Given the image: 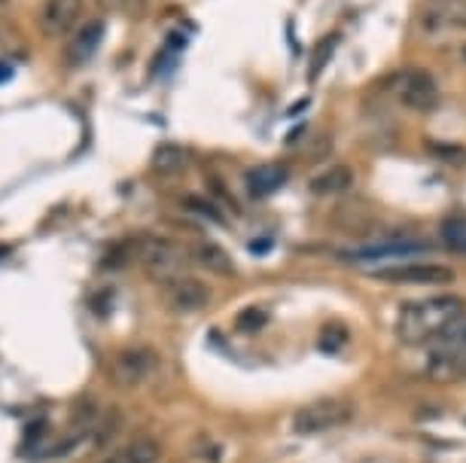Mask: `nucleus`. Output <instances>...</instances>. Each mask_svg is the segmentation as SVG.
Here are the masks:
<instances>
[{"label":"nucleus","mask_w":466,"mask_h":463,"mask_svg":"<svg viewBox=\"0 0 466 463\" xmlns=\"http://www.w3.org/2000/svg\"><path fill=\"white\" fill-rule=\"evenodd\" d=\"M463 311L466 302L461 296H433L421 302H406L397 314V339L403 345H427L448 323L457 321Z\"/></svg>","instance_id":"nucleus-1"},{"label":"nucleus","mask_w":466,"mask_h":463,"mask_svg":"<svg viewBox=\"0 0 466 463\" xmlns=\"http://www.w3.org/2000/svg\"><path fill=\"white\" fill-rule=\"evenodd\" d=\"M427 378L463 381L466 378V311L430 341Z\"/></svg>","instance_id":"nucleus-2"},{"label":"nucleus","mask_w":466,"mask_h":463,"mask_svg":"<svg viewBox=\"0 0 466 463\" xmlns=\"http://www.w3.org/2000/svg\"><path fill=\"white\" fill-rule=\"evenodd\" d=\"M353 418V405L348 399H315V403L302 405L299 412L293 414V430L299 436H315L326 433V430H335L342 424H348Z\"/></svg>","instance_id":"nucleus-3"},{"label":"nucleus","mask_w":466,"mask_h":463,"mask_svg":"<svg viewBox=\"0 0 466 463\" xmlns=\"http://www.w3.org/2000/svg\"><path fill=\"white\" fill-rule=\"evenodd\" d=\"M128 253H132V259L138 262V266L147 268L150 275H156L159 281L177 275V268L183 266V250L174 241H168V238L143 235L138 241H132V250Z\"/></svg>","instance_id":"nucleus-4"},{"label":"nucleus","mask_w":466,"mask_h":463,"mask_svg":"<svg viewBox=\"0 0 466 463\" xmlns=\"http://www.w3.org/2000/svg\"><path fill=\"white\" fill-rule=\"evenodd\" d=\"M159 369V360L152 350H143V348H125V350H116L114 360H110L107 372H110V381L123 390H132V387H141L143 381L152 378V372Z\"/></svg>","instance_id":"nucleus-5"},{"label":"nucleus","mask_w":466,"mask_h":463,"mask_svg":"<svg viewBox=\"0 0 466 463\" xmlns=\"http://www.w3.org/2000/svg\"><path fill=\"white\" fill-rule=\"evenodd\" d=\"M375 281L381 284H403V286H442L454 281V268L439 262H406L375 271Z\"/></svg>","instance_id":"nucleus-6"},{"label":"nucleus","mask_w":466,"mask_h":463,"mask_svg":"<svg viewBox=\"0 0 466 463\" xmlns=\"http://www.w3.org/2000/svg\"><path fill=\"white\" fill-rule=\"evenodd\" d=\"M397 92V101L408 110H417V113H427L439 104V86L427 70H406L403 77L393 86Z\"/></svg>","instance_id":"nucleus-7"},{"label":"nucleus","mask_w":466,"mask_h":463,"mask_svg":"<svg viewBox=\"0 0 466 463\" xmlns=\"http://www.w3.org/2000/svg\"><path fill=\"white\" fill-rule=\"evenodd\" d=\"M165 302L171 305L177 314H192V311H202L207 302H211V290L198 281V277L189 275H171L162 281Z\"/></svg>","instance_id":"nucleus-8"},{"label":"nucleus","mask_w":466,"mask_h":463,"mask_svg":"<svg viewBox=\"0 0 466 463\" xmlns=\"http://www.w3.org/2000/svg\"><path fill=\"white\" fill-rule=\"evenodd\" d=\"M421 28L427 34L466 28V0H427L421 13Z\"/></svg>","instance_id":"nucleus-9"},{"label":"nucleus","mask_w":466,"mask_h":463,"mask_svg":"<svg viewBox=\"0 0 466 463\" xmlns=\"http://www.w3.org/2000/svg\"><path fill=\"white\" fill-rule=\"evenodd\" d=\"M83 0H46L40 6V28L50 37H64L79 22Z\"/></svg>","instance_id":"nucleus-10"},{"label":"nucleus","mask_w":466,"mask_h":463,"mask_svg":"<svg viewBox=\"0 0 466 463\" xmlns=\"http://www.w3.org/2000/svg\"><path fill=\"white\" fill-rule=\"evenodd\" d=\"M287 180H290V168L284 162H262L247 171V193L253 198H269L275 195Z\"/></svg>","instance_id":"nucleus-11"},{"label":"nucleus","mask_w":466,"mask_h":463,"mask_svg":"<svg viewBox=\"0 0 466 463\" xmlns=\"http://www.w3.org/2000/svg\"><path fill=\"white\" fill-rule=\"evenodd\" d=\"M101 40H104V19H88L86 25H79L68 43V65L70 68L86 65L95 55V50L101 46Z\"/></svg>","instance_id":"nucleus-12"},{"label":"nucleus","mask_w":466,"mask_h":463,"mask_svg":"<svg viewBox=\"0 0 466 463\" xmlns=\"http://www.w3.org/2000/svg\"><path fill=\"white\" fill-rule=\"evenodd\" d=\"M192 259H196L205 271H211V275H220V277L235 275V262H232L229 253L214 241H198L192 247Z\"/></svg>","instance_id":"nucleus-13"},{"label":"nucleus","mask_w":466,"mask_h":463,"mask_svg":"<svg viewBox=\"0 0 466 463\" xmlns=\"http://www.w3.org/2000/svg\"><path fill=\"white\" fill-rule=\"evenodd\" d=\"M353 183V168L348 165H329L326 171H320L311 180V193L315 195H339L344 189H351Z\"/></svg>","instance_id":"nucleus-14"},{"label":"nucleus","mask_w":466,"mask_h":463,"mask_svg":"<svg viewBox=\"0 0 466 463\" xmlns=\"http://www.w3.org/2000/svg\"><path fill=\"white\" fill-rule=\"evenodd\" d=\"M159 454H162V449H159L152 439H134V442L116 449L101 463H159Z\"/></svg>","instance_id":"nucleus-15"},{"label":"nucleus","mask_w":466,"mask_h":463,"mask_svg":"<svg viewBox=\"0 0 466 463\" xmlns=\"http://www.w3.org/2000/svg\"><path fill=\"white\" fill-rule=\"evenodd\" d=\"M189 165V156L180 143H159L156 153H152V171L162 174V177H171V174H180L183 168Z\"/></svg>","instance_id":"nucleus-16"},{"label":"nucleus","mask_w":466,"mask_h":463,"mask_svg":"<svg viewBox=\"0 0 466 463\" xmlns=\"http://www.w3.org/2000/svg\"><path fill=\"white\" fill-rule=\"evenodd\" d=\"M442 241L452 247L454 253H466V213H454V217L442 220Z\"/></svg>","instance_id":"nucleus-17"},{"label":"nucleus","mask_w":466,"mask_h":463,"mask_svg":"<svg viewBox=\"0 0 466 463\" xmlns=\"http://www.w3.org/2000/svg\"><path fill=\"white\" fill-rule=\"evenodd\" d=\"M265 323H269V311L251 305V308H244V311L238 314L235 330H238V332H256V330H262Z\"/></svg>","instance_id":"nucleus-18"},{"label":"nucleus","mask_w":466,"mask_h":463,"mask_svg":"<svg viewBox=\"0 0 466 463\" xmlns=\"http://www.w3.org/2000/svg\"><path fill=\"white\" fill-rule=\"evenodd\" d=\"M335 43H339V37H326V40H320L317 43V50H315V55H311V79H315L320 70H324V65H326V59L329 55H333V50H335Z\"/></svg>","instance_id":"nucleus-19"},{"label":"nucleus","mask_w":466,"mask_h":463,"mask_svg":"<svg viewBox=\"0 0 466 463\" xmlns=\"http://www.w3.org/2000/svg\"><path fill=\"white\" fill-rule=\"evenodd\" d=\"M183 204H187L189 211L202 213V217H207V220L223 222V213L216 211V204L211 202V198H202V195H187V198H183Z\"/></svg>","instance_id":"nucleus-20"},{"label":"nucleus","mask_w":466,"mask_h":463,"mask_svg":"<svg viewBox=\"0 0 466 463\" xmlns=\"http://www.w3.org/2000/svg\"><path fill=\"white\" fill-rule=\"evenodd\" d=\"M344 341H348V332H344L342 326H326L324 335H320V348L329 350V354H335Z\"/></svg>","instance_id":"nucleus-21"},{"label":"nucleus","mask_w":466,"mask_h":463,"mask_svg":"<svg viewBox=\"0 0 466 463\" xmlns=\"http://www.w3.org/2000/svg\"><path fill=\"white\" fill-rule=\"evenodd\" d=\"M104 10H125V0H98Z\"/></svg>","instance_id":"nucleus-22"},{"label":"nucleus","mask_w":466,"mask_h":463,"mask_svg":"<svg viewBox=\"0 0 466 463\" xmlns=\"http://www.w3.org/2000/svg\"><path fill=\"white\" fill-rule=\"evenodd\" d=\"M143 4H147V0H125V10H143Z\"/></svg>","instance_id":"nucleus-23"},{"label":"nucleus","mask_w":466,"mask_h":463,"mask_svg":"<svg viewBox=\"0 0 466 463\" xmlns=\"http://www.w3.org/2000/svg\"><path fill=\"white\" fill-rule=\"evenodd\" d=\"M6 77H13V68L10 65H0V79H6Z\"/></svg>","instance_id":"nucleus-24"}]
</instances>
